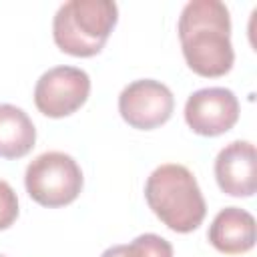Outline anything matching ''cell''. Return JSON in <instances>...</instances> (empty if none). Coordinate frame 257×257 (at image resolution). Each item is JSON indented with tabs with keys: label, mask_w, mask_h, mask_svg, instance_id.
<instances>
[{
	"label": "cell",
	"mask_w": 257,
	"mask_h": 257,
	"mask_svg": "<svg viewBox=\"0 0 257 257\" xmlns=\"http://www.w3.org/2000/svg\"><path fill=\"white\" fill-rule=\"evenodd\" d=\"M183 56L193 72L217 78L231 70L235 52L231 44L229 8L219 0H191L177 24Z\"/></svg>",
	"instance_id": "cell-1"
},
{
	"label": "cell",
	"mask_w": 257,
	"mask_h": 257,
	"mask_svg": "<svg viewBox=\"0 0 257 257\" xmlns=\"http://www.w3.org/2000/svg\"><path fill=\"white\" fill-rule=\"evenodd\" d=\"M149 209L175 233L195 231L207 213V205L195 175L177 163L157 167L145 183Z\"/></svg>",
	"instance_id": "cell-2"
},
{
	"label": "cell",
	"mask_w": 257,
	"mask_h": 257,
	"mask_svg": "<svg viewBox=\"0 0 257 257\" xmlns=\"http://www.w3.org/2000/svg\"><path fill=\"white\" fill-rule=\"evenodd\" d=\"M118 20V6L110 0H68L52 20L56 46L72 56L98 54Z\"/></svg>",
	"instance_id": "cell-3"
},
{
	"label": "cell",
	"mask_w": 257,
	"mask_h": 257,
	"mask_svg": "<svg viewBox=\"0 0 257 257\" xmlns=\"http://www.w3.org/2000/svg\"><path fill=\"white\" fill-rule=\"evenodd\" d=\"M26 193L42 207H64L82 191V171L78 163L60 151L38 155L24 173Z\"/></svg>",
	"instance_id": "cell-4"
},
{
	"label": "cell",
	"mask_w": 257,
	"mask_h": 257,
	"mask_svg": "<svg viewBox=\"0 0 257 257\" xmlns=\"http://www.w3.org/2000/svg\"><path fill=\"white\" fill-rule=\"evenodd\" d=\"M90 78L76 66H54L46 70L34 86L36 108L50 116L62 118L76 112L88 98Z\"/></svg>",
	"instance_id": "cell-5"
},
{
	"label": "cell",
	"mask_w": 257,
	"mask_h": 257,
	"mask_svg": "<svg viewBox=\"0 0 257 257\" xmlns=\"http://www.w3.org/2000/svg\"><path fill=\"white\" fill-rule=\"evenodd\" d=\"M175 108V96L167 84L153 78H141L118 94V112L124 122L139 131H151L165 124Z\"/></svg>",
	"instance_id": "cell-6"
},
{
	"label": "cell",
	"mask_w": 257,
	"mask_h": 257,
	"mask_svg": "<svg viewBox=\"0 0 257 257\" xmlns=\"http://www.w3.org/2000/svg\"><path fill=\"white\" fill-rule=\"evenodd\" d=\"M185 120L201 137H219L239 120V100L223 86L195 90L185 102Z\"/></svg>",
	"instance_id": "cell-7"
},
{
	"label": "cell",
	"mask_w": 257,
	"mask_h": 257,
	"mask_svg": "<svg viewBox=\"0 0 257 257\" xmlns=\"http://www.w3.org/2000/svg\"><path fill=\"white\" fill-rule=\"evenodd\" d=\"M215 179L223 193L231 197H253L257 187L255 147L249 141L225 145L215 159Z\"/></svg>",
	"instance_id": "cell-8"
},
{
	"label": "cell",
	"mask_w": 257,
	"mask_h": 257,
	"mask_svg": "<svg viewBox=\"0 0 257 257\" xmlns=\"http://www.w3.org/2000/svg\"><path fill=\"white\" fill-rule=\"evenodd\" d=\"M209 243L225 255H241L255 245V219L241 207L221 209L207 231Z\"/></svg>",
	"instance_id": "cell-9"
},
{
	"label": "cell",
	"mask_w": 257,
	"mask_h": 257,
	"mask_svg": "<svg viewBox=\"0 0 257 257\" xmlns=\"http://www.w3.org/2000/svg\"><path fill=\"white\" fill-rule=\"evenodd\" d=\"M36 143V128L30 116L14 106L0 104V157L20 159L26 157Z\"/></svg>",
	"instance_id": "cell-10"
},
{
	"label": "cell",
	"mask_w": 257,
	"mask_h": 257,
	"mask_svg": "<svg viewBox=\"0 0 257 257\" xmlns=\"http://www.w3.org/2000/svg\"><path fill=\"white\" fill-rule=\"evenodd\" d=\"M100 257H173V245L155 233H145L128 245H112Z\"/></svg>",
	"instance_id": "cell-11"
},
{
	"label": "cell",
	"mask_w": 257,
	"mask_h": 257,
	"mask_svg": "<svg viewBox=\"0 0 257 257\" xmlns=\"http://www.w3.org/2000/svg\"><path fill=\"white\" fill-rule=\"evenodd\" d=\"M18 217V197L16 191L0 179V231L8 229Z\"/></svg>",
	"instance_id": "cell-12"
},
{
	"label": "cell",
	"mask_w": 257,
	"mask_h": 257,
	"mask_svg": "<svg viewBox=\"0 0 257 257\" xmlns=\"http://www.w3.org/2000/svg\"><path fill=\"white\" fill-rule=\"evenodd\" d=\"M0 257H4V255H0Z\"/></svg>",
	"instance_id": "cell-13"
}]
</instances>
